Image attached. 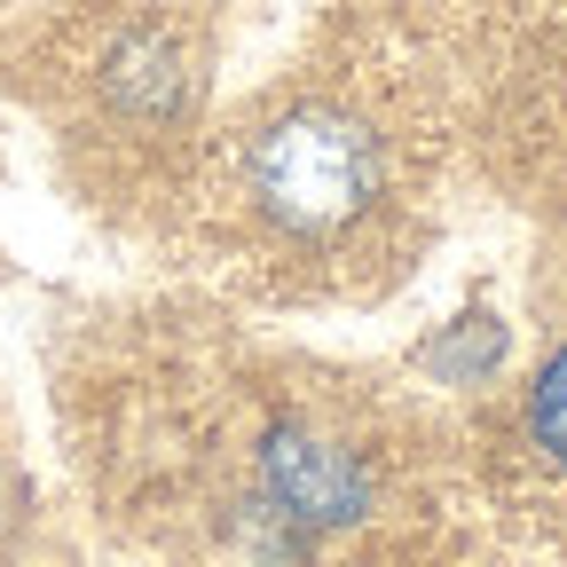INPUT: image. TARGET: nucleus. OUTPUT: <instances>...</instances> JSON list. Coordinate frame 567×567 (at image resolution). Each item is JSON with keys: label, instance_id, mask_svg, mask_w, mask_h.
<instances>
[{"label": "nucleus", "instance_id": "nucleus-1", "mask_svg": "<svg viewBox=\"0 0 567 567\" xmlns=\"http://www.w3.org/2000/svg\"><path fill=\"white\" fill-rule=\"evenodd\" d=\"M394 513V465L323 402L276 394L245 417L229 473L182 520L189 567H347Z\"/></svg>", "mask_w": 567, "mask_h": 567}, {"label": "nucleus", "instance_id": "nucleus-2", "mask_svg": "<svg viewBox=\"0 0 567 567\" xmlns=\"http://www.w3.org/2000/svg\"><path fill=\"white\" fill-rule=\"evenodd\" d=\"M237 205L268 245L331 260L402 205V134L347 87H300L245 126Z\"/></svg>", "mask_w": 567, "mask_h": 567}, {"label": "nucleus", "instance_id": "nucleus-3", "mask_svg": "<svg viewBox=\"0 0 567 567\" xmlns=\"http://www.w3.org/2000/svg\"><path fill=\"white\" fill-rule=\"evenodd\" d=\"M87 126L134 151H166L197 126L205 103V48L174 9H118L80 55Z\"/></svg>", "mask_w": 567, "mask_h": 567}, {"label": "nucleus", "instance_id": "nucleus-4", "mask_svg": "<svg viewBox=\"0 0 567 567\" xmlns=\"http://www.w3.org/2000/svg\"><path fill=\"white\" fill-rule=\"evenodd\" d=\"M520 434H528L536 465L551 481H567V339H551V354L536 363V379L520 394Z\"/></svg>", "mask_w": 567, "mask_h": 567}]
</instances>
